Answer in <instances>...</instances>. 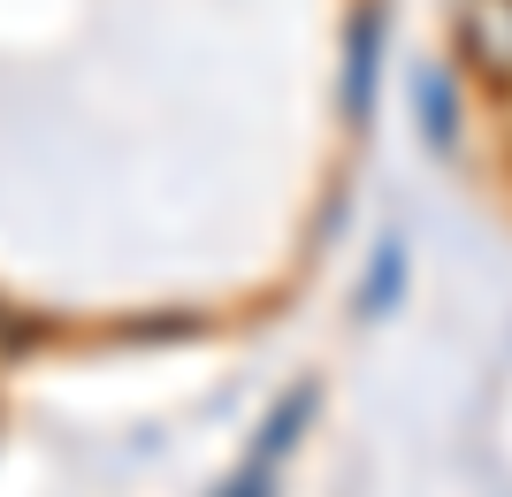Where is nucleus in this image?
Here are the masks:
<instances>
[{"label": "nucleus", "instance_id": "f03ea898", "mask_svg": "<svg viewBox=\"0 0 512 497\" xmlns=\"http://www.w3.org/2000/svg\"><path fill=\"white\" fill-rule=\"evenodd\" d=\"M367 77H375V16L352 23V115H367Z\"/></svg>", "mask_w": 512, "mask_h": 497}, {"label": "nucleus", "instance_id": "7ed1b4c3", "mask_svg": "<svg viewBox=\"0 0 512 497\" xmlns=\"http://www.w3.org/2000/svg\"><path fill=\"white\" fill-rule=\"evenodd\" d=\"M268 467H276V459H268V452H253L245 467H237V482H230L222 497H268Z\"/></svg>", "mask_w": 512, "mask_h": 497}, {"label": "nucleus", "instance_id": "f257e3e1", "mask_svg": "<svg viewBox=\"0 0 512 497\" xmlns=\"http://www.w3.org/2000/svg\"><path fill=\"white\" fill-rule=\"evenodd\" d=\"M459 46H467V62L497 85H512V0H467V16H459Z\"/></svg>", "mask_w": 512, "mask_h": 497}]
</instances>
